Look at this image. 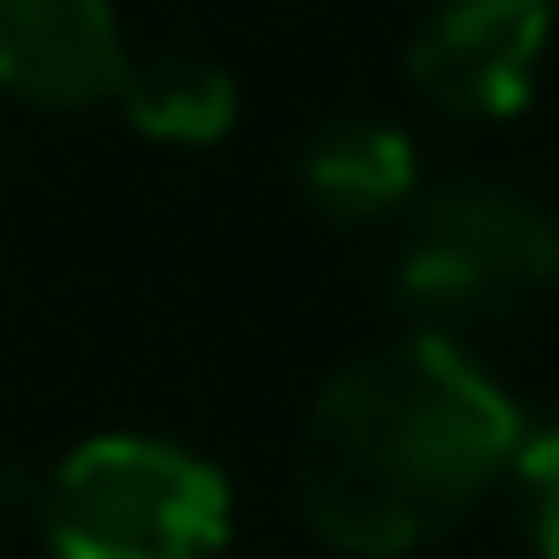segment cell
<instances>
[{
  "mask_svg": "<svg viewBox=\"0 0 559 559\" xmlns=\"http://www.w3.org/2000/svg\"><path fill=\"white\" fill-rule=\"evenodd\" d=\"M521 406L452 337L406 330L353 353L299 429V513L353 559H399L467 521L513 467Z\"/></svg>",
  "mask_w": 559,
  "mask_h": 559,
  "instance_id": "6da1fadb",
  "label": "cell"
},
{
  "mask_svg": "<svg viewBox=\"0 0 559 559\" xmlns=\"http://www.w3.org/2000/svg\"><path fill=\"white\" fill-rule=\"evenodd\" d=\"M383 284L414 330L467 345L559 284V215L506 177H444L406 200Z\"/></svg>",
  "mask_w": 559,
  "mask_h": 559,
  "instance_id": "7a4b0ae2",
  "label": "cell"
},
{
  "mask_svg": "<svg viewBox=\"0 0 559 559\" xmlns=\"http://www.w3.org/2000/svg\"><path fill=\"white\" fill-rule=\"evenodd\" d=\"M47 559H215L230 544V483L169 437H85L32 490Z\"/></svg>",
  "mask_w": 559,
  "mask_h": 559,
  "instance_id": "3957f363",
  "label": "cell"
},
{
  "mask_svg": "<svg viewBox=\"0 0 559 559\" xmlns=\"http://www.w3.org/2000/svg\"><path fill=\"white\" fill-rule=\"evenodd\" d=\"M551 55V0H444L406 39V85L444 123H506Z\"/></svg>",
  "mask_w": 559,
  "mask_h": 559,
  "instance_id": "277c9868",
  "label": "cell"
},
{
  "mask_svg": "<svg viewBox=\"0 0 559 559\" xmlns=\"http://www.w3.org/2000/svg\"><path fill=\"white\" fill-rule=\"evenodd\" d=\"M131 47L108 0H0V93L24 108H108Z\"/></svg>",
  "mask_w": 559,
  "mask_h": 559,
  "instance_id": "5b68a950",
  "label": "cell"
},
{
  "mask_svg": "<svg viewBox=\"0 0 559 559\" xmlns=\"http://www.w3.org/2000/svg\"><path fill=\"white\" fill-rule=\"evenodd\" d=\"M414 192H421V154L406 131H391L376 116H337V123L307 131V146H299V200L322 223H345V230L399 223Z\"/></svg>",
  "mask_w": 559,
  "mask_h": 559,
  "instance_id": "8992f818",
  "label": "cell"
},
{
  "mask_svg": "<svg viewBox=\"0 0 559 559\" xmlns=\"http://www.w3.org/2000/svg\"><path fill=\"white\" fill-rule=\"evenodd\" d=\"M116 108L146 146H223L238 131V78L215 55L162 47V55H131Z\"/></svg>",
  "mask_w": 559,
  "mask_h": 559,
  "instance_id": "52a82bcc",
  "label": "cell"
},
{
  "mask_svg": "<svg viewBox=\"0 0 559 559\" xmlns=\"http://www.w3.org/2000/svg\"><path fill=\"white\" fill-rule=\"evenodd\" d=\"M506 475L521 490V528H528L536 559H559V421L551 429H521Z\"/></svg>",
  "mask_w": 559,
  "mask_h": 559,
  "instance_id": "ba28073f",
  "label": "cell"
}]
</instances>
